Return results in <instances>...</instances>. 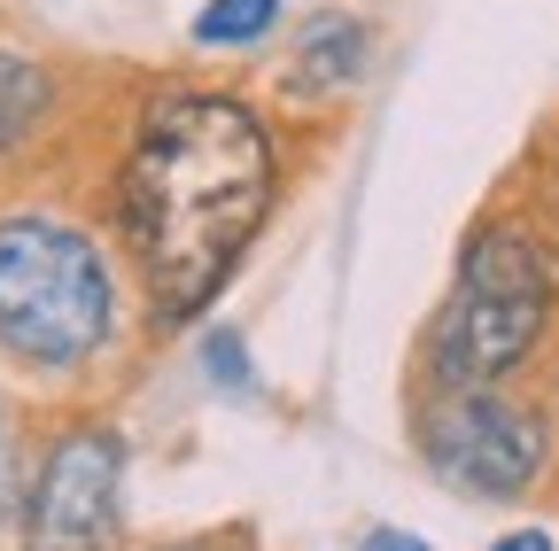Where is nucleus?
Returning <instances> with one entry per match:
<instances>
[{
    "label": "nucleus",
    "mask_w": 559,
    "mask_h": 551,
    "mask_svg": "<svg viewBox=\"0 0 559 551\" xmlns=\"http://www.w3.org/2000/svg\"><path fill=\"white\" fill-rule=\"evenodd\" d=\"M24 490H32V458H24V420L16 404H0V543L24 520Z\"/></svg>",
    "instance_id": "9"
},
{
    "label": "nucleus",
    "mask_w": 559,
    "mask_h": 551,
    "mask_svg": "<svg viewBox=\"0 0 559 551\" xmlns=\"http://www.w3.org/2000/svg\"><path fill=\"white\" fill-rule=\"evenodd\" d=\"M171 551H241V536H194V543H171Z\"/></svg>",
    "instance_id": "13"
},
{
    "label": "nucleus",
    "mask_w": 559,
    "mask_h": 551,
    "mask_svg": "<svg viewBox=\"0 0 559 551\" xmlns=\"http://www.w3.org/2000/svg\"><path fill=\"white\" fill-rule=\"evenodd\" d=\"M559 319V241L536 218H481L459 241L451 296L419 334V388H506L551 342Z\"/></svg>",
    "instance_id": "3"
},
{
    "label": "nucleus",
    "mask_w": 559,
    "mask_h": 551,
    "mask_svg": "<svg viewBox=\"0 0 559 551\" xmlns=\"http://www.w3.org/2000/svg\"><path fill=\"white\" fill-rule=\"evenodd\" d=\"M62 117V71L39 47L0 39V164H16L32 141H47Z\"/></svg>",
    "instance_id": "7"
},
{
    "label": "nucleus",
    "mask_w": 559,
    "mask_h": 551,
    "mask_svg": "<svg viewBox=\"0 0 559 551\" xmlns=\"http://www.w3.org/2000/svg\"><path fill=\"white\" fill-rule=\"evenodd\" d=\"M366 71H373V24L358 9H319L288 39V71H280V86H288L296 101H334Z\"/></svg>",
    "instance_id": "6"
},
{
    "label": "nucleus",
    "mask_w": 559,
    "mask_h": 551,
    "mask_svg": "<svg viewBox=\"0 0 559 551\" xmlns=\"http://www.w3.org/2000/svg\"><path fill=\"white\" fill-rule=\"evenodd\" d=\"M288 156L272 117L234 86H148L109 164V233L132 264L148 334L194 326L234 288L280 211Z\"/></svg>",
    "instance_id": "1"
},
{
    "label": "nucleus",
    "mask_w": 559,
    "mask_h": 551,
    "mask_svg": "<svg viewBox=\"0 0 559 551\" xmlns=\"http://www.w3.org/2000/svg\"><path fill=\"white\" fill-rule=\"evenodd\" d=\"M412 451L443 490L481 498V505H513L551 474V411L536 396L506 388H419L412 404Z\"/></svg>",
    "instance_id": "4"
},
{
    "label": "nucleus",
    "mask_w": 559,
    "mask_h": 551,
    "mask_svg": "<svg viewBox=\"0 0 559 551\" xmlns=\"http://www.w3.org/2000/svg\"><path fill=\"white\" fill-rule=\"evenodd\" d=\"M124 342L109 241L47 202L0 211V358L32 381H79Z\"/></svg>",
    "instance_id": "2"
},
{
    "label": "nucleus",
    "mask_w": 559,
    "mask_h": 551,
    "mask_svg": "<svg viewBox=\"0 0 559 551\" xmlns=\"http://www.w3.org/2000/svg\"><path fill=\"white\" fill-rule=\"evenodd\" d=\"M194 366H202L210 388H226V396L249 388V350H241V334H234V326H210V334L194 342Z\"/></svg>",
    "instance_id": "10"
},
{
    "label": "nucleus",
    "mask_w": 559,
    "mask_h": 551,
    "mask_svg": "<svg viewBox=\"0 0 559 551\" xmlns=\"http://www.w3.org/2000/svg\"><path fill=\"white\" fill-rule=\"evenodd\" d=\"M280 32V0H202L187 39L210 47V55H241V47H264Z\"/></svg>",
    "instance_id": "8"
},
{
    "label": "nucleus",
    "mask_w": 559,
    "mask_h": 551,
    "mask_svg": "<svg viewBox=\"0 0 559 551\" xmlns=\"http://www.w3.org/2000/svg\"><path fill=\"white\" fill-rule=\"evenodd\" d=\"M358 551H436V543H419L412 528H366V536H358Z\"/></svg>",
    "instance_id": "11"
},
{
    "label": "nucleus",
    "mask_w": 559,
    "mask_h": 551,
    "mask_svg": "<svg viewBox=\"0 0 559 551\" xmlns=\"http://www.w3.org/2000/svg\"><path fill=\"white\" fill-rule=\"evenodd\" d=\"M124 466L132 443L109 420H70L32 458L16 551H124Z\"/></svg>",
    "instance_id": "5"
},
{
    "label": "nucleus",
    "mask_w": 559,
    "mask_h": 551,
    "mask_svg": "<svg viewBox=\"0 0 559 551\" xmlns=\"http://www.w3.org/2000/svg\"><path fill=\"white\" fill-rule=\"evenodd\" d=\"M489 551H551V536H544V528H506Z\"/></svg>",
    "instance_id": "12"
},
{
    "label": "nucleus",
    "mask_w": 559,
    "mask_h": 551,
    "mask_svg": "<svg viewBox=\"0 0 559 551\" xmlns=\"http://www.w3.org/2000/svg\"><path fill=\"white\" fill-rule=\"evenodd\" d=\"M551 187H559V132H551Z\"/></svg>",
    "instance_id": "14"
}]
</instances>
